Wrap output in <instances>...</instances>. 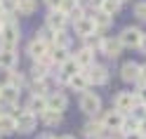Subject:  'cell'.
I'll return each instance as SVG.
<instances>
[{
    "instance_id": "6da1fadb",
    "label": "cell",
    "mask_w": 146,
    "mask_h": 139,
    "mask_svg": "<svg viewBox=\"0 0 146 139\" xmlns=\"http://www.w3.org/2000/svg\"><path fill=\"white\" fill-rule=\"evenodd\" d=\"M19 45V26L7 24L0 29V50H14Z\"/></svg>"
},
{
    "instance_id": "7a4b0ae2",
    "label": "cell",
    "mask_w": 146,
    "mask_h": 139,
    "mask_svg": "<svg viewBox=\"0 0 146 139\" xmlns=\"http://www.w3.org/2000/svg\"><path fill=\"white\" fill-rule=\"evenodd\" d=\"M14 123H17V132L29 134V132L35 130V125H38V116H33L31 111H21L19 116H14Z\"/></svg>"
},
{
    "instance_id": "3957f363",
    "label": "cell",
    "mask_w": 146,
    "mask_h": 139,
    "mask_svg": "<svg viewBox=\"0 0 146 139\" xmlns=\"http://www.w3.org/2000/svg\"><path fill=\"white\" fill-rule=\"evenodd\" d=\"M141 35H144V33L137 29V26H127V29H123V33L118 35V40H120L123 47H139Z\"/></svg>"
},
{
    "instance_id": "277c9868",
    "label": "cell",
    "mask_w": 146,
    "mask_h": 139,
    "mask_svg": "<svg viewBox=\"0 0 146 139\" xmlns=\"http://www.w3.org/2000/svg\"><path fill=\"white\" fill-rule=\"evenodd\" d=\"M80 108H83L87 116H97L99 111H102V99H99L94 92H83V97H80Z\"/></svg>"
},
{
    "instance_id": "5b68a950",
    "label": "cell",
    "mask_w": 146,
    "mask_h": 139,
    "mask_svg": "<svg viewBox=\"0 0 146 139\" xmlns=\"http://www.w3.org/2000/svg\"><path fill=\"white\" fill-rule=\"evenodd\" d=\"M139 104L137 101V94H132V92H118L115 94V111H120V113H130V111Z\"/></svg>"
},
{
    "instance_id": "8992f818",
    "label": "cell",
    "mask_w": 146,
    "mask_h": 139,
    "mask_svg": "<svg viewBox=\"0 0 146 139\" xmlns=\"http://www.w3.org/2000/svg\"><path fill=\"white\" fill-rule=\"evenodd\" d=\"M85 76H87V80H90V85H106V82H108V69L94 64V66H90V69L85 71Z\"/></svg>"
},
{
    "instance_id": "52a82bcc",
    "label": "cell",
    "mask_w": 146,
    "mask_h": 139,
    "mask_svg": "<svg viewBox=\"0 0 146 139\" xmlns=\"http://www.w3.org/2000/svg\"><path fill=\"white\" fill-rule=\"evenodd\" d=\"M123 120H125V116L120 113V111L111 108V111H106V113L102 116L99 123L104 125V130H120V127H123Z\"/></svg>"
},
{
    "instance_id": "ba28073f",
    "label": "cell",
    "mask_w": 146,
    "mask_h": 139,
    "mask_svg": "<svg viewBox=\"0 0 146 139\" xmlns=\"http://www.w3.org/2000/svg\"><path fill=\"white\" fill-rule=\"evenodd\" d=\"M102 54H106L108 59H115V57H120V52H123V45L118 38H104L102 40Z\"/></svg>"
},
{
    "instance_id": "9c48e42d",
    "label": "cell",
    "mask_w": 146,
    "mask_h": 139,
    "mask_svg": "<svg viewBox=\"0 0 146 139\" xmlns=\"http://www.w3.org/2000/svg\"><path fill=\"white\" fill-rule=\"evenodd\" d=\"M47 99V111H57V113H64V108L68 106V99L64 92H52V94L45 97Z\"/></svg>"
},
{
    "instance_id": "30bf717a",
    "label": "cell",
    "mask_w": 146,
    "mask_h": 139,
    "mask_svg": "<svg viewBox=\"0 0 146 139\" xmlns=\"http://www.w3.org/2000/svg\"><path fill=\"white\" fill-rule=\"evenodd\" d=\"M66 21H68V17L64 14V12H59V10H52L47 14V29L54 31V33H61L64 26H66Z\"/></svg>"
},
{
    "instance_id": "8fae6325",
    "label": "cell",
    "mask_w": 146,
    "mask_h": 139,
    "mask_svg": "<svg viewBox=\"0 0 146 139\" xmlns=\"http://www.w3.org/2000/svg\"><path fill=\"white\" fill-rule=\"evenodd\" d=\"M73 61L78 64L80 71H87L90 66H94V52L87 50V47H83V50H78L76 54H73Z\"/></svg>"
},
{
    "instance_id": "7c38bea8",
    "label": "cell",
    "mask_w": 146,
    "mask_h": 139,
    "mask_svg": "<svg viewBox=\"0 0 146 139\" xmlns=\"http://www.w3.org/2000/svg\"><path fill=\"white\" fill-rule=\"evenodd\" d=\"M29 54H31L35 61H38V59L45 57V54H50V45H47V43H42L40 38H33V40L29 43Z\"/></svg>"
},
{
    "instance_id": "4fadbf2b",
    "label": "cell",
    "mask_w": 146,
    "mask_h": 139,
    "mask_svg": "<svg viewBox=\"0 0 146 139\" xmlns=\"http://www.w3.org/2000/svg\"><path fill=\"white\" fill-rule=\"evenodd\" d=\"M120 78L125 82H137V78H139V64L137 61H125L123 69H120Z\"/></svg>"
},
{
    "instance_id": "5bb4252c",
    "label": "cell",
    "mask_w": 146,
    "mask_h": 139,
    "mask_svg": "<svg viewBox=\"0 0 146 139\" xmlns=\"http://www.w3.org/2000/svg\"><path fill=\"white\" fill-rule=\"evenodd\" d=\"M73 26H76V33H78V35H83V38H87V35L97 33V31H94V24H92V17H83V19L73 21Z\"/></svg>"
},
{
    "instance_id": "9a60e30c",
    "label": "cell",
    "mask_w": 146,
    "mask_h": 139,
    "mask_svg": "<svg viewBox=\"0 0 146 139\" xmlns=\"http://www.w3.org/2000/svg\"><path fill=\"white\" fill-rule=\"evenodd\" d=\"M83 132H85L87 139H102V134H104V125L99 123V120H87L85 127H83Z\"/></svg>"
},
{
    "instance_id": "2e32d148",
    "label": "cell",
    "mask_w": 146,
    "mask_h": 139,
    "mask_svg": "<svg viewBox=\"0 0 146 139\" xmlns=\"http://www.w3.org/2000/svg\"><path fill=\"white\" fill-rule=\"evenodd\" d=\"M68 85L76 90V92H87L90 80H87V76H85V71H78L76 76H71V78H68Z\"/></svg>"
},
{
    "instance_id": "e0dca14e",
    "label": "cell",
    "mask_w": 146,
    "mask_h": 139,
    "mask_svg": "<svg viewBox=\"0 0 146 139\" xmlns=\"http://www.w3.org/2000/svg\"><path fill=\"white\" fill-rule=\"evenodd\" d=\"M26 111H31V113H42V111H47V99H45L42 94H33L29 99V106H26Z\"/></svg>"
},
{
    "instance_id": "ac0fdd59",
    "label": "cell",
    "mask_w": 146,
    "mask_h": 139,
    "mask_svg": "<svg viewBox=\"0 0 146 139\" xmlns=\"http://www.w3.org/2000/svg\"><path fill=\"white\" fill-rule=\"evenodd\" d=\"M0 101L14 106L17 101H19V90H14V87H10V85H3V87H0Z\"/></svg>"
},
{
    "instance_id": "d6986e66",
    "label": "cell",
    "mask_w": 146,
    "mask_h": 139,
    "mask_svg": "<svg viewBox=\"0 0 146 139\" xmlns=\"http://www.w3.org/2000/svg\"><path fill=\"white\" fill-rule=\"evenodd\" d=\"M12 132H17L14 116H10V113H0V137H5V134H12Z\"/></svg>"
},
{
    "instance_id": "ffe728a7",
    "label": "cell",
    "mask_w": 146,
    "mask_h": 139,
    "mask_svg": "<svg viewBox=\"0 0 146 139\" xmlns=\"http://www.w3.org/2000/svg\"><path fill=\"white\" fill-rule=\"evenodd\" d=\"M17 64V52L14 50H0V69L12 71Z\"/></svg>"
},
{
    "instance_id": "44dd1931",
    "label": "cell",
    "mask_w": 146,
    "mask_h": 139,
    "mask_svg": "<svg viewBox=\"0 0 146 139\" xmlns=\"http://www.w3.org/2000/svg\"><path fill=\"white\" fill-rule=\"evenodd\" d=\"M38 7V0H17V14H24V17H31Z\"/></svg>"
},
{
    "instance_id": "7402d4cb",
    "label": "cell",
    "mask_w": 146,
    "mask_h": 139,
    "mask_svg": "<svg viewBox=\"0 0 146 139\" xmlns=\"http://www.w3.org/2000/svg\"><path fill=\"white\" fill-rule=\"evenodd\" d=\"M59 69H61V78H64V80H68L71 76H76V73L80 71V69H78V64L73 61V57H68V59L64 61V64H61Z\"/></svg>"
},
{
    "instance_id": "603a6c76",
    "label": "cell",
    "mask_w": 146,
    "mask_h": 139,
    "mask_svg": "<svg viewBox=\"0 0 146 139\" xmlns=\"http://www.w3.org/2000/svg\"><path fill=\"white\" fill-rule=\"evenodd\" d=\"M92 24H94V31H106L108 26L113 24V19H111V17H106L104 12H97L92 17Z\"/></svg>"
},
{
    "instance_id": "cb8c5ba5",
    "label": "cell",
    "mask_w": 146,
    "mask_h": 139,
    "mask_svg": "<svg viewBox=\"0 0 146 139\" xmlns=\"http://www.w3.org/2000/svg\"><path fill=\"white\" fill-rule=\"evenodd\" d=\"M99 12H104L106 17H111V19H113V14L120 12V3H118V0H102V7H99Z\"/></svg>"
},
{
    "instance_id": "d4e9b609",
    "label": "cell",
    "mask_w": 146,
    "mask_h": 139,
    "mask_svg": "<svg viewBox=\"0 0 146 139\" xmlns=\"http://www.w3.org/2000/svg\"><path fill=\"white\" fill-rule=\"evenodd\" d=\"M24 82H26L24 73H17L14 69L7 73V82H5V85H10V87H14V90H21V87H24Z\"/></svg>"
},
{
    "instance_id": "484cf974",
    "label": "cell",
    "mask_w": 146,
    "mask_h": 139,
    "mask_svg": "<svg viewBox=\"0 0 146 139\" xmlns=\"http://www.w3.org/2000/svg\"><path fill=\"white\" fill-rule=\"evenodd\" d=\"M61 113H57V111H42V113H40V120H42V123L45 125H47V127H54V125H59L61 123Z\"/></svg>"
},
{
    "instance_id": "4316f807",
    "label": "cell",
    "mask_w": 146,
    "mask_h": 139,
    "mask_svg": "<svg viewBox=\"0 0 146 139\" xmlns=\"http://www.w3.org/2000/svg\"><path fill=\"white\" fill-rule=\"evenodd\" d=\"M137 127H139V120H137V118H132V116H125L120 132H123V134H132V132H137Z\"/></svg>"
},
{
    "instance_id": "83f0119b",
    "label": "cell",
    "mask_w": 146,
    "mask_h": 139,
    "mask_svg": "<svg viewBox=\"0 0 146 139\" xmlns=\"http://www.w3.org/2000/svg\"><path fill=\"white\" fill-rule=\"evenodd\" d=\"M52 43H54V47H57V50H68L71 38H68V35L61 31V33H54V40H52Z\"/></svg>"
},
{
    "instance_id": "f1b7e54d",
    "label": "cell",
    "mask_w": 146,
    "mask_h": 139,
    "mask_svg": "<svg viewBox=\"0 0 146 139\" xmlns=\"http://www.w3.org/2000/svg\"><path fill=\"white\" fill-rule=\"evenodd\" d=\"M102 40H104V38H102L99 33H92V35H87V38H85V47L94 52V50L102 47Z\"/></svg>"
},
{
    "instance_id": "f546056e",
    "label": "cell",
    "mask_w": 146,
    "mask_h": 139,
    "mask_svg": "<svg viewBox=\"0 0 146 139\" xmlns=\"http://www.w3.org/2000/svg\"><path fill=\"white\" fill-rule=\"evenodd\" d=\"M50 59L57 64V66H61V64L68 59V52H66V50H57V47H54V50L50 52Z\"/></svg>"
},
{
    "instance_id": "4dcf8cb0",
    "label": "cell",
    "mask_w": 146,
    "mask_h": 139,
    "mask_svg": "<svg viewBox=\"0 0 146 139\" xmlns=\"http://www.w3.org/2000/svg\"><path fill=\"white\" fill-rule=\"evenodd\" d=\"M31 76H33V80H45V78H47V66H42V64H33Z\"/></svg>"
},
{
    "instance_id": "1f68e13d",
    "label": "cell",
    "mask_w": 146,
    "mask_h": 139,
    "mask_svg": "<svg viewBox=\"0 0 146 139\" xmlns=\"http://www.w3.org/2000/svg\"><path fill=\"white\" fill-rule=\"evenodd\" d=\"M0 12H5V14L17 12V0H0Z\"/></svg>"
},
{
    "instance_id": "d6a6232c",
    "label": "cell",
    "mask_w": 146,
    "mask_h": 139,
    "mask_svg": "<svg viewBox=\"0 0 146 139\" xmlns=\"http://www.w3.org/2000/svg\"><path fill=\"white\" fill-rule=\"evenodd\" d=\"M35 38H40L42 43H47V45H50V43L54 40V31H50L47 26H45V29H40V31H38V35H35Z\"/></svg>"
},
{
    "instance_id": "836d02e7",
    "label": "cell",
    "mask_w": 146,
    "mask_h": 139,
    "mask_svg": "<svg viewBox=\"0 0 146 139\" xmlns=\"http://www.w3.org/2000/svg\"><path fill=\"white\" fill-rule=\"evenodd\" d=\"M134 17H139L141 21H146V0H141V3L134 5Z\"/></svg>"
},
{
    "instance_id": "e575fe53",
    "label": "cell",
    "mask_w": 146,
    "mask_h": 139,
    "mask_svg": "<svg viewBox=\"0 0 146 139\" xmlns=\"http://www.w3.org/2000/svg\"><path fill=\"white\" fill-rule=\"evenodd\" d=\"M68 17H71L73 21H78V19H83V17H85V12H83V7H80V5H76V7L68 12Z\"/></svg>"
},
{
    "instance_id": "d590c367",
    "label": "cell",
    "mask_w": 146,
    "mask_h": 139,
    "mask_svg": "<svg viewBox=\"0 0 146 139\" xmlns=\"http://www.w3.org/2000/svg\"><path fill=\"white\" fill-rule=\"evenodd\" d=\"M137 82H139L141 87H146V64L139 66V78H137Z\"/></svg>"
},
{
    "instance_id": "8d00e7d4",
    "label": "cell",
    "mask_w": 146,
    "mask_h": 139,
    "mask_svg": "<svg viewBox=\"0 0 146 139\" xmlns=\"http://www.w3.org/2000/svg\"><path fill=\"white\" fill-rule=\"evenodd\" d=\"M61 3H64V0H45V5L50 7V12H52V10H59Z\"/></svg>"
},
{
    "instance_id": "74e56055",
    "label": "cell",
    "mask_w": 146,
    "mask_h": 139,
    "mask_svg": "<svg viewBox=\"0 0 146 139\" xmlns=\"http://www.w3.org/2000/svg\"><path fill=\"white\" fill-rule=\"evenodd\" d=\"M137 101H139L141 106H146V87H141L139 92H137Z\"/></svg>"
},
{
    "instance_id": "f35d334b",
    "label": "cell",
    "mask_w": 146,
    "mask_h": 139,
    "mask_svg": "<svg viewBox=\"0 0 146 139\" xmlns=\"http://www.w3.org/2000/svg\"><path fill=\"white\" fill-rule=\"evenodd\" d=\"M137 132H139V134L146 139V118H144V120H139V127H137Z\"/></svg>"
},
{
    "instance_id": "ab89813d",
    "label": "cell",
    "mask_w": 146,
    "mask_h": 139,
    "mask_svg": "<svg viewBox=\"0 0 146 139\" xmlns=\"http://www.w3.org/2000/svg\"><path fill=\"white\" fill-rule=\"evenodd\" d=\"M139 50H141V52L146 54V33L141 35V43H139Z\"/></svg>"
},
{
    "instance_id": "60d3db41",
    "label": "cell",
    "mask_w": 146,
    "mask_h": 139,
    "mask_svg": "<svg viewBox=\"0 0 146 139\" xmlns=\"http://www.w3.org/2000/svg\"><path fill=\"white\" fill-rule=\"evenodd\" d=\"M125 139H144L139 132H132V134H125Z\"/></svg>"
},
{
    "instance_id": "b9f144b4",
    "label": "cell",
    "mask_w": 146,
    "mask_h": 139,
    "mask_svg": "<svg viewBox=\"0 0 146 139\" xmlns=\"http://www.w3.org/2000/svg\"><path fill=\"white\" fill-rule=\"evenodd\" d=\"M38 139H57V137H54V134H50V132H45V134H40Z\"/></svg>"
},
{
    "instance_id": "7bdbcfd3",
    "label": "cell",
    "mask_w": 146,
    "mask_h": 139,
    "mask_svg": "<svg viewBox=\"0 0 146 139\" xmlns=\"http://www.w3.org/2000/svg\"><path fill=\"white\" fill-rule=\"evenodd\" d=\"M59 139H76L73 134H64V137H59Z\"/></svg>"
},
{
    "instance_id": "ee69618b",
    "label": "cell",
    "mask_w": 146,
    "mask_h": 139,
    "mask_svg": "<svg viewBox=\"0 0 146 139\" xmlns=\"http://www.w3.org/2000/svg\"><path fill=\"white\" fill-rule=\"evenodd\" d=\"M118 3H120V5H123V3H127V0H118Z\"/></svg>"
},
{
    "instance_id": "f6af8a7d",
    "label": "cell",
    "mask_w": 146,
    "mask_h": 139,
    "mask_svg": "<svg viewBox=\"0 0 146 139\" xmlns=\"http://www.w3.org/2000/svg\"><path fill=\"white\" fill-rule=\"evenodd\" d=\"M73 3H78V0H73Z\"/></svg>"
},
{
    "instance_id": "bcb514c9",
    "label": "cell",
    "mask_w": 146,
    "mask_h": 139,
    "mask_svg": "<svg viewBox=\"0 0 146 139\" xmlns=\"http://www.w3.org/2000/svg\"><path fill=\"white\" fill-rule=\"evenodd\" d=\"M0 29H3V24H0Z\"/></svg>"
},
{
    "instance_id": "7dc6e473",
    "label": "cell",
    "mask_w": 146,
    "mask_h": 139,
    "mask_svg": "<svg viewBox=\"0 0 146 139\" xmlns=\"http://www.w3.org/2000/svg\"><path fill=\"white\" fill-rule=\"evenodd\" d=\"M0 87H3V85H0Z\"/></svg>"
},
{
    "instance_id": "c3c4849f",
    "label": "cell",
    "mask_w": 146,
    "mask_h": 139,
    "mask_svg": "<svg viewBox=\"0 0 146 139\" xmlns=\"http://www.w3.org/2000/svg\"><path fill=\"white\" fill-rule=\"evenodd\" d=\"M0 14H3V12H0Z\"/></svg>"
},
{
    "instance_id": "681fc988",
    "label": "cell",
    "mask_w": 146,
    "mask_h": 139,
    "mask_svg": "<svg viewBox=\"0 0 146 139\" xmlns=\"http://www.w3.org/2000/svg\"><path fill=\"white\" fill-rule=\"evenodd\" d=\"M0 139H3V137H0Z\"/></svg>"
}]
</instances>
